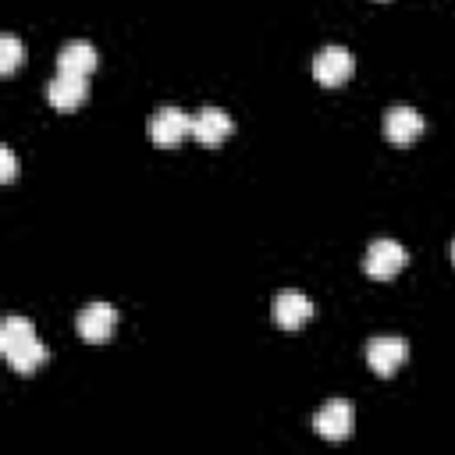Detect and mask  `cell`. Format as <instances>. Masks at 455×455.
<instances>
[{
  "label": "cell",
  "mask_w": 455,
  "mask_h": 455,
  "mask_svg": "<svg viewBox=\"0 0 455 455\" xmlns=\"http://www.w3.org/2000/svg\"><path fill=\"white\" fill-rule=\"evenodd\" d=\"M0 352L18 373H36L46 363V345L36 338V323L18 313H11L0 327Z\"/></svg>",
  "instance_id": "1"
},
{
  "label": "cell",
  "mask_w": 455,
  "mask_h": 455,
  "mask_svg": "<svg viewBox=\"0 0 455 455\" xmlns=\"http://www.w3.org/2000/svg\"><path fill=\"white\" fill-rule=\"evenodd\" d=\"M188 132H192V114H185V110L174 107V103L156 107L153 117H149V139H153V146H160V149H174Z\"/></svg>",
  "instance_id": "2"
},
{
  "label": "cell",
  "mask_w": 455,
  "mask_h": 455,
  "mask_svg": "<svg viewBox=\"0 0 455 455\" xmlns=\"http://www.w3.org/2000/svg\"><path fill=\"white\" fill-rule=\"evenodd\" d=\"M405 263H409V252H405V245L395 242V238H377V242H370V249H366V256H363V270H366L370 277H377V281L395 277Z\"/></svg>",
  "instance_id": "3"
},
{
  "label": "cell",
  "mask_w": 455,
  "mask_h": 455,
  "mask_svg": "<svg viewBox=\"0 0 455 455\" xmlns=\"http://www.w3.org/2000/svg\"><path fill=\"white\" fill-rule=\"evenodd\" d=\"M405 359H409V341L405 338L380 334V338H370L366 341V363H370V370L377 377H391Z\"/></svg>",
  "instance_id": "4"
},
{
  "label": "cell",
  "mask_w": 455,
  "mask_h": 455,
  "mask_svg": "<svg viewBox=\"0 0 455 455\" xmlns=\"http://www.w3.org/2000/svg\"><path fill=\"white\" fill-rule=\"evenodd\" d=\"M231 132H235V121H231V114H228L224 107L206 103V107H199L196 117H192V135H196V142L206 146V149L220 146Z\"/></svg>",
  "instance_id": "5"
},
{
  "label": "cell",
  "mask_w": 455,
  "mask_h": 455,
  "mask_svg": "<svg viewBox=\"0 0 455 455\" xmlns=\"http://www.w3.org/2000/svg\"><path fill=\"white\" fill-rule=\"evenodd\" d=\"M355 71V57L345 50V46H323L316 57H313V75L320 85H345Z\"/></svg>",
  "instance_id": "6"
},
{
  "label": "cell",
  "mask_w": 455,
  "mask_h": 455,
  "mask_svg": "<svg viewBox=\"0 0 455 455\" xmlns=\"http://www.w3.org/2000/svg\"><path fill=\"white\" fill-rule=\"evenodd\" d=\"M313 427H316V434L327 437V441H345V437L352 434V427H355V409H352V402H345V398L323 402V409L313 416Z\"/></svg>",
  "instance_id": "7"
},
{
  "label": "cell",
  "mask_w": 455,
  "mask_h": 455,
  "mask_svg": "<svg viewBox=\"0 0 455 455\" xmlns=\"http://www.w3.org/2000/svg\"><path fill=\"white\" fill-rule=\"evenodd\" d=\"M75 327H78V334L85 341H107L114 334V327H117V309L110 302H89V306L78 309Z\"/></svg>",
  "instance_id": "8"
},
{
  "label": "cell",
  "mask_w": 455,
  "mask_h": 455,
  "mask_svg": "<svg viewBox=\"0 0 455 455\" xmlns=\"http://www.w3.org/2000/svg\"><path fill=\"white\" fill-rule=\"evenodd\" d=\"M419 132H423V117H419L416 107H409V103H395V107L384 110V135H387V142H395V146H409L412 139H419Z\"/></svg>",
  "instance_id": "9"
},
{
  "label": "cell",
  "mask_w": 455,
  "mask_h": 455,
  "mask_svg": "<svg viewBox=\"0 0 455 455\" xmlns=\"http://www.w3.org/2000/svg\"><path fill=\"white\" fill-rule=\"evenodd\" d=\"M270 313H274V323H277V327L295 331V327H302V323H306V320H309L316 309H313V302H309L302 291L284 288V291H277V295H274Z\"/></svg>",
  "instance_id": "10"
},
{
  "label": "cell",
  "mask_w": 455,
  "mask_h": 455,
  "mask_svg": "<svg viewBox=\"0 0 455 455\" xmlns=\"http://www.w3.org/2000/svg\"><path fill=\"white\" fill-rule=\"evenodd\" d=\"M85 78H89V75H68V71H57V75L46 82V100H50L57 110H71V107H78V103L89 96Z\"/></svg>",
  "instance_id": "11"
},
{
  "label": "cell",
  "mask_w": 455,
  "mask_h": 455,
  "mask_svg": "<svg viewBox=\"0 0 455 455\" xmlns=\"http://www.w3.org/2000/svg\"><path fill=\"white\" fill-rule=\"evenodd\" d=\"M96 68V46L85 43V39H71L60 46L57 53V71H68V75H89Z\"/></svg>",
  "instance_id": "12"
},
{
  "label": "cell",
  "mask_w": 455,
  "mask_h": 455,
  "mask_svg": "<svg viewBox=\"0 0 455 455\" xmlns=\"http://www.w3.org/2000/svg\"><path fill=\"white\" fill-rule=\"evenodd\" d=\"M18 60H21V39L11 36V32H4L0 36V71L11 75L18 68Z\"/></svg>",
  "instance_id": "13"
},
{
  "label": "cell",
  "mask_w": 455,
  "mask_h": 455,
  "mask_svg": "<svg viewBox=\"0 0 455 455\" xmlns=\"http://www.w3.org/2000/svg\"><path fill=\"white\" fill-rule=\"evenodd\" d=\"M14 174H18L14 149H11V146H0V178H4V181H14Z\"/></svg>",
  "instance_id": "14"
},
{
  "label": "cell",
  "mask_w": 455,
  "mask_h": 455,
  "mask_svg": "<svg viewBox=\"0 0 455 455\" xmlns=\"http://www.w3.org/2000/svg\"><path fill=\"white\" fill-rule=\"evenodd\" d=\"M451 259H455V242H451Z\"/></svg>",
  "instance_id": "15"
}]
</instances>
